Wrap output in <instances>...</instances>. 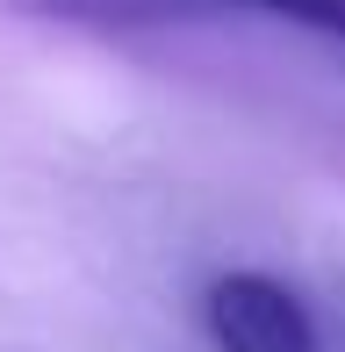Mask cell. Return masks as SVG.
Here are the masks:
<instances>
[{"instance_id":"cell-1","label":"cell","mask_w":345,"mask_h":352,"mask_svg":"<svg viewBox=\"0 0 345 352\" xmlns=\"http://www.w3.org/2000/svg\"><path fill=\"white\" fill-rule=\"evenodd\" d=\"M209 338L223 352H317L302 295L274 274H216L209 280Z\"/></svg>"},{"instance_id":"cell-2","label":"cell","mask_w":345,"mask_h":352,"mask_svg":"<svg viewBox=\"0 0 345 352\" xmlns=\"http://www.w3.org/2000/svg\"><path fill=\"white\" fill-rule=\"evenodd\" d=\"M8 14L51 29H87V36H159V29H201L252 14L245 0H8Z\"/></svg>"}]
</instances>
